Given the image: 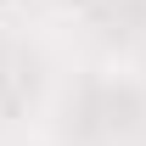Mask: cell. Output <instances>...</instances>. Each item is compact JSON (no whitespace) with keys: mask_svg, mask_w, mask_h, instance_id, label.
<instances>
[]
</instances>
